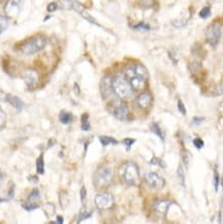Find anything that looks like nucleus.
<instances>
[{"label": "nucleus", "instance_id": "nucleus-10", "mask_svg": "<svg viewBox=\"0 0 223 224\" xmlns=\"http://www.w3.org/2000/svg\"><path fill=\"white\" fill-rule=\"evenodd\" d=\"M40 200V191H38L37 189H34L30 193L27 201H25L24 204L22 205V207L26 210V211H33V210L37 209L38 207H40V205H38Z\"/></svg>", "mask_w": 223, "mask_h": 224}, {"label": "nucleus", "instance_id": "nucleus-30", "mask_svg": "<svg viewBox=\"0 0 223 224\" xmlns=\"http://www.w3.org/2000/svg\"><path fill=\"white\" fill-rule=\"evenodd\" d=\"M178 108H179V111L181 114H183V115H186V109H185V105H184V104L182 102V100H178Z\"/></svg>", "mask_w": 223, "mask_h": 224}, {"label": "nucleus", "instance_id": "nucleus-9", "mask_svg": "<svg viewBox=\"0 0 223 224\" xmlns=\"http://www.w3.org/2000/svg\"><path fill=\"white\" fill-rule=\"evenodd\" d=\"M100 92L102 94V97L109 101H111L113 98H115L117 96L114 92V89H113L111 77H105L102 79L101 83H100Z\"/></svg>", "mask_w": 223, "mask_h": 224}, {"label": "nucleus", "instance_id": "nucleus-24", "mask_svg": "<svg viewBox=\"0 0 223 224\" xmlns=\"http://www.w3.org/2000/svg\"><path fill=\"white\" fill-rule=\"evenodd\" d=\"M178 176H179V180L183 186H185V175H184V172L182 169V166L180 165L178 168Z\"/></svg>", "mask_w": 223, "mask_h": 224}, {"label": "nucleus", "instance_id": "nucleus-8", "mask_svg": "<svg viewBox=\"0 0 223 224\" xmlns=\"http://www.w3.org/2000/svg\"><path fill=\"white\" fill-rule=\"evenodd\" d=\"M145 181H146L148 186H150L155 190L162 189L165 185L164 179L156 173H148L145 177Z\"/></svg>", "mask_w": 223, "mask_h": 224}, {"label": "nucleus", "instance_id": "nucleus-26", "mask_svg": "<svg viewBox=\"0 0 223 224\" xmlns=\"http://www.w3.org/2000/svg\"><path fill=\"white\" fill-rule=\"evenodd\" d=\"M134 29H136V30H144V31H149L150 30V26L147 24H145V23H140V24H137L134 26Z\"/></svg>", "mask_w": 223, "mask_h": 224}, {"label": "nucleus", "instance_id": "nucleus-18", "mask_svg": "<svg viewBox=\"0 0 223 224\" xmlns=\"http://www.w3.org/2000/svg\"><path fill=\"white\" fill-rule=\"evenodd\" d=\"M36 172L40 175H42L45 173V161H44V155H40L37 158L36 161Z\"/></svg>", "mask_w": 223, "mask_h": 224}, {"label": "nucleus", "instance_id": "nucleus-14", "mask_svg": "<svg viewBox=\"0 0 223 224\" xmlns=\"http://www.w3.org/2000/svg\"><path fill=\"white\" fill-rule=\"evenodd\" d=\"M136 104L141 109H148L152 104V96L150 93L144 92L140 94L136 98Z\"/></svg>", "mask_w": 223, "mask_h": 224}, {"label": "nucleus", "instance_id": "nucleus-12", "mask_svg": "<svg viewBox=\"0 0 223 224\" xmlns=\"http://www.w3.org/2000/svg\"><path fill=\"white\" fill-rule=\"evenodd\" d=\"M171 205H172V201L166 200H160L155 201L153 209L157 215L161 216V217H165L166 214H167Z\"/></svg>", "mask_w": 223, "mask_h": 224}, {"label": "nucleus", "instance_id": "nucleus-31", "mask_svg": "<svg viewBox=\"0 0 223 224\" xmlns=\"http://www.w3.org/2000/svg\"><path fill=\"white\" fill-rule=\"evenodd\" d=\"M57 8H58V5H57V3H55V2L50 3V4L48 5V12H50V13L55 12Z\"/></svg>", "mask_w": 223, "mask_h": 224}, {"label": "nucleus", "instance_id": "nucleus-3", "mask_svg": "<svg viewBox=\"0 0 223 224\" xmlns=\"http://www.w3.org/2000/svg\"><path fill=\"white\" fill-rule=\"evenodd\" d=\"M120 176L127 185H136L140 181L139 168L133 162H126L120 168Z\"/></svg>", "mask_w": 223, "mask_h": 224}, {"label": "nucleus", "instance_id": "nucleus-4", "mask_svg": "<svg viewBox=\"0 0 223 224\" xmlns=\"http://www.w3.org/2000/svg\"><path fill=\"white\" fill-rule=\"evenodd\" d=\"M47 45V40L44 36H35L21 45V52L24 55H33L44 50Z\"/></svg>", "mask_w": 223, "mask_h": 224}, {"label": "nucleus", "instance_id": "nucleus-13", "mask_svg": "<svg viewBox=\"0 0 223 224\" xmlns=\"http://www.w3.org/2000/svg\"><path fill=\"white\" fill-rule=\"evenodd\" d=\"M24 81L28 87L33 88L37 86L38 82H40V76L38 73L33 69H28L24 73Z\"/></svg>", "mask_w": 223, "mask_h": 224}, {"label": "nucleus", "instance_id": "nucleus-16", "mask_svg": "<svg viewBox=\"0 0 223 224\" xmlns=\"http://www.w3.org/2000/svg\"><path fill=\"white\" fill-rule=\"evenodd\" d=\"M59 120H60V122H61L62 124H65V125H66V124H69L70 122H72L73 116L70 113H68V112L62 111L61 113H60V115H59Z\"/></svg>", "mask_w": 223, "mask_h": 224}, {"label": "nucleus", "instance_id": "nucleus-34", "mask_svg": "<svg viewBox=\"0 0 223 224\" xmlns=\"http://www.w3.org/2000/svg\"><path fill=\"white\" fill-rule=\"evenodd\" d=\"M151 163L152 164H157V165H160V166H162V168H164V164L163 163H162V160H160V159H158V158H153L151 160Z\"/></svg>", "mask_w": 223, "mask_h": 224}, {"label": "nucleus", "instance_id": "nucleus-15", "mask_svg": "<svg viewBox=\"0 0 223 224\" xmlns=\"http://www.w3.org/2000/svg\"><path fill=\"white\" fill-rule=\"evenodd\" d=\"M5 101H8L10 105H13V108L17 109L18 111H21V109H23L24 106V104L23 101L21 100L19 97H17V96H13V95H10V94H8L5 96Z\"/></svg>", "mask_w": 223, "mask_h": 224}, {"label": "nucleus", "instance_id": "nucleus-20", "mask_svg": "<svg viewBox=\"0 0 223 224\" xmlns=\"http://www.w3.org/2000/svg\"><path fill=\"white\" fill-rule=\"evenodd\" d=\"M81 122H82V129L85 131L90 130V123H89V115L88 114H84L82 116V119H81Z\"/></svg>", "mask_w": 223, "mask_h": 224}, {"label": "nucleus", "instance_id": "nucleus-35", "mask_svg": "<svg viewBox=\"0 0 223 224\" xmlns=\"http://www.w3.org/2000/svg\"><path fill=\"white\" fill-rule=\"evenodd\" d=\"M204 118H194L193 121H192V124L193 125H198V124H200L201 122H204Z\"/></svg>", "mask_w": 223, "mask_h": 224}, {"label": "nucleus", "instance_id": "nucleus-38", "mask_svg": "<svg viewBox=\"0 0 223 224\" xmlns=\"http://www.w3.org/2000/svg\"><path fill=\"white\" fill-rule=\"evenodd\" d=\"M0 1H1V0H0Z\"/></svg>", "mask_w": 223, "mask_h": 224}, {"label": "nucleus", "instance_id": "nucleus-23", "mask_svg": "<svg viewBox=\"0 0 223 224\" xmlns=\"http://www.w3.org/2000/svg\"><path fill=\"white\" fill-rule=\"evenodd\" d=\"M140 4L143 6V8H151V6L154 5V3L156 0H139Z\"/></svg>", "mask_w": 223, "mask_h": 224}, {"label": "nucleus", "instance_id": "nucleus-36", "mask_svg": "<svg viewBox=\"0 0 223 224\" xmlns=\"http://www.w3.org/2000/svg\"><path fill=\"white\" fill-rule=\"evenodd\" d=\"M57 221H58V223H63V218H62V217L61 216H58L57 217Z\"/></svg>", "mask_w": 223, "mask_h": 224}, {"label": "nucleus", "instance_id": "nucleus-6", "mask_svg": "<svg viewBox=\"0 0 223 224\" xmlns=\"http://www.w3.org/2000/svg\"><path fill=\"white\" fill-rule=\"evenodd\" d=\"M221 35H222V27L219 23L217 22L212 23L210 26L207 28V31H206L207 41L212 47H216V45H218V42L220 41Z\"/></svg>", "mask_w": 223, "mask_h": 224}, {"label": "nucleus", "instance_id": "nucleus-11", "mask_svg": "<svg viewBox=\"0 0 223 224\" xmlns=\"http://www.w3.org/2000/svg\"><path fill=\"white\" fill-rule=\"evenodd\" d=\"M21 8V0H8L4 6V12L6 16L10 18H15L20 12Z\"/></svg>", "mask_w": 223, "mask_h": 224}, {"label": "nucleus", "instance_id": "nucleus-33", "mask_svg": "<svg viewBox=\"0 0 223 224\" xmlns=\"http://www.w3.org/2000/svg\"><path fill=\"white\" fill-rule=\"evenodd\" d=\"M135 143V141L134 140H132V138H125V140L123 141V144L126 146V147H128V148H130L131 147V146Z\"/></svg>", "mask_w": 223, "mask_h": 224}, {"label": "nucleus", "instance_id": "nucleus-17", "mask_svg": "<svg viewBox=\"0 0 223 224\" xmlns=\"http://www.w3.org/2000/svg\"><path fill=\"white\" fill-rule=\"evenodd\" d=\"M99 141L102 146H109V145H117L118 144V141L115 140L114 137L112 136H99Z\"/></svg>", "mask_w": 223, "mask_h": 224}, {"label": "nucleus", "instance_id": "nucleus-25", "mask_svg": "<svg viewBox=\"0 0 223 224\" xmlns=\"http://www.w3.org/2000/svg\"><path fill=\"white\" fill-rule=\"evenodd\" d=\"M193 145H194V147H195L196 149H201V148L204 147V141L201 140V138L196 137V138H194V140H193Z\"/></svg>", "mask_w": 223, "mask_h": 224}, {"label": "nucleus", "instance_id": "nucleus-32", "mask_svg": "<svg viewBox=\"0 0 223 224\" xmlns=\"http://www.w3.org/2000/svg\"><path fill=\"white\" fill-rule=\"evenodd\" d=\"M199 69V64H198L197 62H192L190 64V70L193 73L197 72V70Z\"/></svg>", "mask_w": 223, "mask_h": 224}, {"label": "nucleus", "instance_id": "nucleus-29", "mask_svg": "<svg viewBox=\"0 0 223 224\" xmlns=\"http://www.w3.org/2000/svg\"><path fill=\"white\" fill-rule=\"evenodd\" d=\"M86 197H87V191L86 188L83 186L82 189H81V201H82L83 205L86 204Z\"/></svg>", "mask_w": 223, "mask_h": 224}, {"label": "nucleus", "instance_id": "nucleus-19", "mask_svg": "<svg viewBox=\"0 0 223 224\" xmlns=\"http://www.w3.org/2000/svg\"><path fill=\"white\" fill-rule=\"evenodd\" d=\"M151 130L153 131V132L156 134V136H158L159 137H160L162 141L164 140V133H163V131L161 130V128L159 127V125H158L157 123H152V124H151Z\"/></svg>", "mask_w": 223, "mask_h": 224}, {"label": "nucleus", "instance_id": "nucleus-1", "mask_svg": "<svg viewBox=\"0 0 223 224\" xmlns=\"http://www.w3.org/2000/svg\"><path fill=\"white\" fill-rule=\"evenodd\" d=\"M125 76L128 79L133 90H141L146 86L149 74L147 69L143 65L135 64L126 69Z\"/></svg>", "mask_w": 223, "mask_h": 224}, {"label": "nucleus", "instance_id": "nucleus-22", "mask_svg": "<svg viewBox=\"0 0 223 224\" xmlns=\"http://www.w3.org/2000/svg\"><path fill=\"white\" fill-rule=\"evenodd\" d=\"M199 17L201 18V19H207V18H209L211 16V8H209V6H207V8H204L203 9L199 12Z\"/></svg>", "mask_w": 223, "mask_h": 224}, {"label": "nucleus", "instance_id": "nucleus-37", "mask_svg": "<svg viewBox=\"0 0 223 224\" xmlns=\"http://www.w3.org/2000/svg\"><path fill=\"white\" fill-rule=\"evenodd\" d=\"M221 184H222V186H223V178H222V181H221Z\"/></svg>", "mask_w": 223, "mask_h": 224}, {"label": "nucleus", "instance_id": "nucleus-2", "mask_svg": "<svg viewBox=\"0 0 223 224\" xmlns=\"http://www.w3.org/2000/svg\"><path fill=\"white\" fill-rule=\"evenodd\" d=\"M112 85H113V89H114L115 94L118 96L119 98L125 99L131 96L133 89L125 74L123 73L116 74L114 79L112 80Z\"/></svg>", "mask_w": 223, "mask_h": 224}, {"label": "nucleus", "instance_id": "nucleus-28", "mask_svg": "<svg viewBox=\"0 0 223 224\" xmlns=\"http://www.w3.org/2000/svg\"><path fill=\"white\" fill-rule=\"evenodd\" d=\"M214 186H215V191H218V187H219V173L217 172V169H215V172H214Z\"/></svg>", "mask_w": 223, "mask_h": 224}, {"label": "nucleus", "instance_id": "nucleus-27", "mask_svg": "<svg viewBox=\"0 0 223 224\" xmlns=\"http://www.w3.org/2000/svg\"><path fill=\"white\" fill-rule=\"evenodd\" d=\"M91 216H92V212H86V211H83L82 213H81V215H80V220H79V222L83 221V220H86V219H88V218H90Z\"/></svg>", "mask_w": 223, "mask_h": 224}, {"label": "nucleus", "instance_id": "nucleus-7", "mask_svg": "<svg viewBox=\"0 0 223 224\" xmlns=\"http://www.w3.org/2000/svg\"><path fill=\"white\" fill-rule=\"evenodd\" d=\"M95 205L99 210H109L114 205V197L109 192H102L95 196Z\"/></svg>", "mask_w": 223, "mask_h": 224}, {"label": "nucleus", "instance_id": "nucleus-21", "mask_svg": "<svg viewBox=\"0 0 223 224\" xmlns=\"http://www.w3.org/2000/svg\"><path fill=\"white\" fill-rule=\"evenodd\" d=\"M8 26V19L4 17V16H1L0 15V34L4 31L6 28Z\"/></svg>", "mask_w": 223, "mask_h": 224}, {"label": "nucleus", "instance_id": "nucleus-5", "mask_svg": "<svg viewBox=\"0 0 223 224\" xmlns=\"http://www.w3.org/2000/svg\"><path fill=\"white\" fill-rule=\"evenodd\" d=\"M113 177H114V173H113L112 168H108V166H102V168H98L95 172L93 177V183L96 188L108 187L112 183Z\"/></svg>", "mask_w": 223, "mask_h": 224}]
</instances>
